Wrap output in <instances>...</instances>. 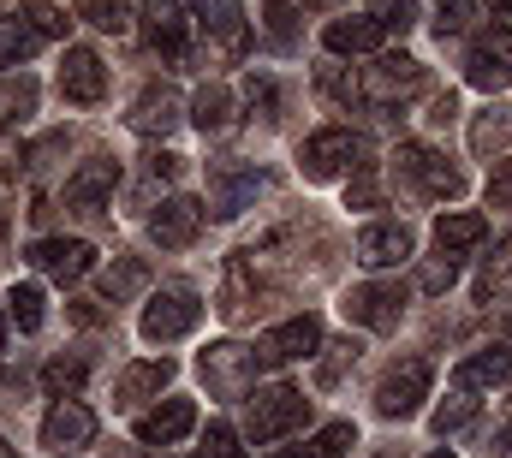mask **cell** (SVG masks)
I'll list each match as a JSON object with an SVG mask.
<instances>
[{
	"instance_id": "obj_3",
	"label": "cell",
	"mask_w": 512,
	"mask_h": 458,
	"mask_svg": "<svg viewBox=\"0 0 512 458\" xmlns=\"http://www.w3.org/2000/svg\"><path fill=\"white\" fill-rule=\"evenodd\" d=\"M429 357H405V363H393L382 375V387H376V411L382 417H411L423 399H429Z\"/></svg>"
},
{
	"instance_id": "obj_23",
	"label": "cell",
	"mask_w": 512,
	"mask_h": 458,
	"mask_svg": "<svg viewBox=\"0 0 512 458\" xmlns=\"http://www.w3.org/2000/svg\"><path fill=\"white\" fill-rule=\"evenodd\" d=\"M322 42H328V54H376L382 48V24L376 18H334L322 30Z\"/></svg>"
},
{
	"instance_id": "obj_7",
	"label": "cell",
	"mask_w": 512,
	"mask_h": 458,
	"mask_svg": "<svg viewBox=\"0 0 512 458\" xmlns=\"http://www.w3.org/2000/svg\"><path fill=\"white\" fill-rule=\"evenodd\" d=\"M399 179L405 185H417V191H429V197H459V173L435 155V149H423V143H399Z\"/></svg>"
},
{
	"instance_id": "obj_22",
	"label": "cell",
	"mask_w": 512,
	"mask_h": 458,
	"mask_svg": "<svg viewBox=\"0 0 512 458\" xmlns=\"http://www.w3.org/2000/svg\"><path fill=\"white\" fill-rule=\"evenodd\" d=\"M185 0H149L143 6V42L161 48V54H179L185 48Z\"/></svg>"
},
{
	"instance_id": "obj_31",
	"label": "cell",
	"mask_w": 512,
	"mask_h": 458,
	"mask_svg": "<svg viewBox=\"0 0 512 458\" xmlns=\"http://www.w3.org/2000/svg\"><path fill=\"white\" fill-rule=\"evenodd\" d=\"M24 114H36V84L30 78H6L0 84V125H12Z\"/></svg>"
},
{
	"instance_id": "obj_38",
	"label": "cell",
	"mask_w": 512,
	"mask_h": 458,
	"mask_svg": "<svg viewBox=\"0 0 512 458\" xmlns=\"http://www.w3.org/2000/svg\"><path fill=\"white\" fill-rule=\"evenodd\" d=\"M471 417H477V405H471V399L459 393V399H447V405L435 411V435H453V429H465Z\"/></svg>"
},
{
	"instance_id": "obj_14",
	"label": "cell",
	"mask_w": 512,
	"mask_h": 458,
	"mask_svg": "<svg viewBox=\"0 0 512 458\" xmlns=\"http://www.w3.org/2000/svg\"><path fill=\"white\" fill-rule=\"evenodd\" d=\"M197 24H203V36H209L221 54H245V42H251L239 0H197Z\"/></svg>"
},
{
	"instance_id": "obj_49",
	"label": "cell",
	"mask_w": 512,
	"mask_h": 458,
	"mask_svg": "<svg viewBox=\"0 0 512 458\" xmlns=\"http://www.w3.org/2000/svg\"><path fill=\"white\" fill-rule=\"evenodd\" d=\"M429 458H453V453H447V447H441V453H429Z\"/></svg>"
},
{
	"instance_id": "obj_26",
	"label": "cell",
	"mask_w": 512,
	"mask_h": 458,
	"mask_svg": "<svg viewBox=\"0 0 512 458\" xmlns=\"http://www.w3.org/2000/svg\"><path fill=\"white\" fill-rule=\"evenodd\" d=\"M179 125V96L173 90H143L131 108V131H173Z\"/></svg>"
},
{
	"instance_id": "obj_6",
	"label": "cell",
	"mask_w": 512,
	"mask_h": 458,
	"mask_svg": "<svg viewBox=\"0 0 512 458\" xmlns=\"http://www.w3.org/2000/svg\"><path fill=\"white\" fill-rule=\"evenodd\" d=\"M322 345V322L316 316H292V322H280L274 334H262L251 357L256 363H268V369H280V363H298V357H310Z\"/></svg>"
},
{
	"instance_id": "obj_19",
	"label": "cell",
	"mask_w": 512,
	"mask_h": 458,
	"mask_svg": "<svg viewBox=\"0 0 512 458\" xmlns=\"http://www.w3.org/2000/svg\"><path fill=\"white\" fill-rule=\"evenodd\" d=\"M405 256H411V227L376 221V227L358 232V262H364V268H399Z\"/></svg>"
},
{
	"instance_id": "obj_15",
	"label": "cell",
	"mask_w": 512,
	"mask_h": 458,
	"mask_svg": "<svg viewBox=\"0 0 512 458\" xmlns=\"http://www.w3.org/2000/svg\"><path fill=\"white\" fill-rule=\"evenodd\" d=\"M60 90H66V102H102L108 96V66L90 54V48H66V66H60Z\"/></svg>"
},
{
	"instance_id": "obj_20",
	"label": "cell",
	"mask_w": 512,
	"mask_h": 458,
	"mask_svg": "<svg viewBox=\"0 0 512 458\" xmlns=\"http://www.w3.org/2000/svg\"><path fill=\"white\" fill-rule=\"evenodd\" d=\"M501 381H512V351L507 345H483V351H471V357L453 369V387H459V393L501 387Z\"/></svg>"
},
{
	"instance_id": "obj_21",
	"label": "cell",
	"mask_w": 512,
	"mask_h": 458,
	"mask_svg": "<svg viewBox=\"0 0 512 458\" xmlns=\"http://www.w3.org/2000/svg\"><path fill=\"white\" fill-rule=\"evenodd\" d=\"M191 429H197V405H191V399H167V405H155V411L137 423V441L167 447V441H185Z\"/></svg>"
},
{
	"instance_id": "obj_33",
	"label": "cell",
	"mask_w": 512,
	"mask_h": 458,
	"mask_svg": "<svg viewBox=\"0 0 512 458\" xmlns=\"http://www.w3.org/2000/svg\"><path fill=\"white\" fill-rule=\"evenodd\" d=\"M137 286H143V262H137V256H126V262H114V268L102 274V298H108V304H120V298H131Z\"/></svg>"
},
{
	"instance_id": "obj_50",
	"label": "cell",
	"mask_w": 512,
	"mask_h": 458,
	"mask_svg": "<svg viewBox=\"0 0 512 458\" xmlns=\"http://www.w3.org/2000/svg\"><path fill=\"white\" fill-rule=\"evenodd\" d=\"M0 458H6V447H0Z\"/></svg>"
},
{
	"instance_id": "obj_4",
	"label": "cell",
	"mask_w": 512,
	"mask_h": 458,
	"mask_svg": "<svg viewBox=\"0 0 512 458\" xmlns=\"http://www.w3.org/2000/svg\"><path fill=\"white\" fill-rule=\"evenodd\" d=\"M310 411V399L298 387H262L251 399V441H280L286 429H298Z\"/></svg>"
},
{
	"instance_id": "obj_35",
	"label": "cell",
	"mask_w": 512,
	"mask_h": 458,
	"mask_svg": "<svg viewBox=\"0 0 512 458\" xmlns=\"http://www.w3.org/2000/svg\"><path fill=\"white\" fill-rule=\"evenodd\" d=\"M262 18H268L274 48H292V36H298V6H292V0H262Z\"/></svg>"
},
{
	"instance_id": "obj_13",
	"label": "cell",
	"mask_w": 512,
	"mask_h": 458,
	"mask_svg": "<svg viewBox=\"0 0 512 458\" xmlns=\"http://www.w3.org/2000/svg\"><path fill=\"white\" fill-rule=\"evenodd\" d=\"M423 90V66L411 54H382L364 78V96L370 102H399V96H417Z\"/></svg>"
},
{
	"instance_id": "obj_2",
	"label": "cell",
	"mask_w": 512,
	"mask_h": 458,
	"mask_svg": "<svg viewBox=\"0 0 512 458\" xmlns=\"http://www.w3.org/2000/svg\"><path fill=\"white\" fill-rule=\"evenodd\" d=\"M197 316H203L197 292L191 286H167V292H155L143 304V340H179V334L197 328Z\"/></svg>"
},
{
	"instance_id": "obj_34",
	"label": "cell",
	"mask_w": 512,
	"mask_h": 458,
	"mask_svg": "<svg viewBox=\"0 0 512 458\" xmlns=\"http://www.w3.org/2000/svg\"><path fill=\"white\" fill-rule=\"evenodd\" d=\"M78 18H90L96 30H126L131 0H78Z\"/></svg>"
},
{
	"instance_id": "obj_11",
	"label": "cell",
	"mask_w": 512,
	"mask_h": 458,
	"mask_svg": "<svg viewBox=\"0 0 512 458\" xmlns=\"http://www.w3.org/2000/svg\"><path fill=\"white\" fill-rule=\"evenodd\" d=\"M197 369H203V381H209L215 393H227V399H239V393L251 387V375H256V357L245 351V345H233V340H227V345H209Z\"/></svg>"
},
{
	"instance_id": "obj_48",
	"label": "cell",
	"mask_w": 512,
	"mask_h": 458,
	"mask_svg": "<svg viewBox=\"0 0 512 458\" xmlns=\"http://www.w3.org/2000/svg\"><path fill=\"white\" fill-rule=\"evenodd\" d=\"M0 345H6V316H0Z\"/></svg>"
},
{
	"instance_id": "obj_18",
	"label": "cell",
	"mask_w": 512,
	"mask_h": 458,
	"mask_svg": "<svg viewBox=\"0 0 512 458\" xmlns=\"http://www.w3.org/2000/svg\"><path fill=\"white\" fill-rule=\"evenodd\" d=\"M149 232H155V244H167V250L191 244V238L203 232V203H191V197H167V203L149 215Z\"/></svg>"
},
{
	"instance_id": "obj_36",
	"label": "cell",
	"mask_w": 512,
	"mask_h": 458,
	"mask_svg": "<svg viewBox=\"0 0 512 458\" xmlns=\"http://www.w3.org/2000/svg\"><path fill=\"white\" fill-rule=\"evenodd\" d=\"M471 18H477V0H435V30L441 36H459Z\"/></svg>"
},
{
	"instance_id": "obj_39",
	"label": "cell",
	"mask_w": 512,
	"mask_h": 458,
	"mask_svg": "<svg viewBox=\"0 0 512 458\" xmlns=\"http://www.w3.org/2000/svg\"><path fill=\"white\" fill-rule=\"evenodd\" d=\"M376 24H382V30H405V24H417V0H376Z\"/></svg>"
},
{
	"instance_id": "obj_29",
	"label": "cell",
	"mask_w": 512,
	"mask_h": 458,
	"mask_svg": "<svg viewBox=\"0 0 512 458\" xmlns=\"http://www.w3.org/2000/svg\"><path fill=\"white\" fill-rule=\"evenodd\" d=\"M352 441H358V429H352V423H328V429H316L298 453H286V458H340Z\"/></svg>"
},
{
	"instance_id": "obj_40",
	"label": "cell",
	"mask_w": 512,
	"mask_h": 458,
	"mask_svg": "<svg viewBox=\"0 0 512 458\" xmlns=\"http://www.w3.org/2000/svg\"><path fill=\"white\" fill-rule=\"evenodd\" d=\"M489 209H512V161H495L489 173Z\"/></svg>"
},
{
	"instance_id": "obj_28",
	"label": "cell",
	"mask_w": 512,
	"mask_h": 458,
	"mask_svg": "<svg viewBox=\"0 0 512 458\" xmlns=\"http://www.w3.org/2000/svg\"><path fill=\"white\" fill-rule=\"evenodd\" d=\"M191 119H197V131H227L233 125V96L221 84H203L197 102H191Z\"/></svg>"
},
{
	"instance_id": "obj_47",
	"label": "cell",
	"mask_w": 512,
	"mask_h": 458,
	"mask_svg": "<svg viewBox=\"0 0 512 458\" xmlns=\"http://www.w3.org/2000/svg\"><path fill=\"white\" fill-rule=\"evenodd\" d=\"M495 12H512V0H495Z\"/></svg>"
},
{
	"instance_id": "obj_27",
	"label": "cell",
	"mask_w": 512,
	"mask_h": 458,
	"mask_svg": "<svg viewBox=\"0 0 512 458\" xmlns=\"http://www.w3.org/2000/svg\"><path fill=\"white\" fill-rule=\"evenodd\" d=\"M471 149L489 161V155H501L507 161V149H512V114L507 108H495V114H483L477 125H471Z\"/></svg>"
},
{
	"instance_id": "obj_24",
	"label": "cell",
	"mask_w": 512,
	"mask_h": 458,
	"mask_svg": "<svg viewBox=\"0 0 512 458\" xmlns=\"http://www.w3.org/2000/svg\"><path fill=\"white\" fill-rule=\"evenodd\" d=\"M167 381H173V363H167V357H155V363H131L126 375H120V387H114V405H137V399L161 393Z\"/></svg>"
},
{
	"instance_id": "obj_32",
	"label": "cell",
	"mask_w": 512,
	"mask_h": 458,
	"mask_svg": "<svg viewBox=\"0 0 512 458\" xmlns=\"http://www.w3.org/2000/svg\"><path fill=\"white\" fill-rule=\"evenodd\" d=\"M84 375H90V363H84V357H54V363L42 369V387H48V393H78V387H84Z\"/></svg>"
},
{
	"instance_id": "obj_12",
	"label": "cell",
	"mask_w": 512,
	"mask_h": 458,
	"mask_svg": "<svg viewBox=\"0 0 512 458\" xmlns=\"http://www.w3.org/2000/svg\"><path fill=\"white\" fill-rule=\"evenodd\" d=\"M90 441H96V411L60 399V405L48 411V423H42V447H48V453H84Z\"/></svg>"
},
{
	"instance_id": "obj_16",
	"label": "cell",
	"mask_w": 512,
	"mask_h": 458,
	"mask_svg": "<svg viewBox=\"0 0 512 458\" xmlns=\"http://www.w3.org/2000/svg\"><path fill=\"white\" fill-rule=\"evenodd\" d=\"M114 179H120V167L108 161V155H96V161H84L72 179H66V209H84V215H96L102 203H108V191H114Z\"/></svg>"
},
{
	"instance_id": "obj_25",
	"label": "cell",
	"mask_w": 512,
	"mask_h": 458,
	"mask_svg": "<svg viewBox=\"0 0 512 458\" xmlns=\"http://www.w3.org/2000/svg\"><path fill=\"white\" fill-rule=\"evenodd\" d=\"M483 238H489V221H483V215H441V221H435L441 256H465V250H477Z\"/></svg>"
},
{
	"instance_id": "obj_42",
	"label": "cell",
	"mask_w": 512,
	"mask_h": 458,
	"mask_svg": "<svg viewBox=\"0 0 512 458\" xmlns=\"http://www.w3.org/2000/svg\"><path fill=\"white\" fill-rule=\"evenodd\" d=\"M328 351H334V357L322 363V381H340V369H346V363L358 357V345H352V340H340V345H328Z\"/></svg>"
},
{
	"instance_id": "obj_43",
	"label": "cell",
	"mask_w": 512,
	"mask_h": 458,
	"mask_svg": "<svg viewBox=\"0 0 512 458\" xmlns=\"http://www.w3.org/2000/svg\"><path fill=\"white\" fill-rule=\"evenodd\" d=\"M149 173H155V179H173V173H179V155H155Z\"/></svg>"
},
{
	"instance_id": "obj_37",
	"label": "cell",
	"mask_w": 512,
	"mask_h": 458,
	"mask_svg": "<svg viewBox=\"0 0 512 458\" xmlns=\"http://www.w3.org/2000/svg\"><path fill=\"white\" fill-rule=\"evenodd\" d=\"M197 458H239V435H233L227 423H209V429H203V447H197Z\"/></svg>"
},
{
	"instance_id": "obj_1",
	"label": "cell",
	"mask_w": 512,
	"mask_h": 458,
	"mask_svg": "<svg viewBox=\"0 0 512 458\" xmlns=\"http://www.w3.org/2000/svg\"><path fill=\"white\" fill-rule=\"evenodd\" d=\"M54 36H66V12H60V6L30 0V6H18V12H6V18H0V66L30 60V54H36L42 42H54Z\"/></svg>"
},
{
	"instance_id": "obj_30",
	"label": "cell",
	"mask_w": 512,
	"mask_h": 458,
	"mask_svg": "<svg viewBox=\"0 0 512 458\" xmlns=\"http://www.w3.org/2000/svg\"><path fill=\"white\" fill-rule=\"evenodd\" d=\"M6 316H12L24 334H36V328H42V286H12V292H6Z\"/></svg>"
},
{
	"instance_id": "obj_10",
	"label": "cell",
	"mask_w": 512,
	"mask_h": 458,
	"mask_svg": "<svg viewBox=\"0 0 512 458\" xmlns=\"http://www.w3.org/2000/svg\"><path fill=\"white\" fill-rule=\"evenodd\" d=\"M346 316L358 322V328H399V316H405V286H393V280H382V286H352V298H346Z\"/></svg>"
},
{
	"instance_id": "obj_44",
	"label": "cell",
	"mask_w": 512,
	"mask_h": 458,
	"mask_svg": "<svg viewBox=\"0 0 512 458\" xmlns=\"http://www.w3.org/2000/svg\"><path fill=\"white\" fill-rule=\"evenodd\" d=\"M352 203H376V179H358L352 185Z\"/></svg>"
},
{
	"instance_id": "obj_8",
	"label": "cell",
	"mask_w": 512,
	"mask_h": 458,
	"mask_svg": "<svg viewBox=\"0 0 512 458\" xmlns=\"http://www.w3.org/2000/svg\"><path fill=\"white\" fill-rule=\"evenodd\" d=\"M352 161H358V137H352V131H316V137L298 149L304 179H340Z\"/></svg>"
},
{
	"instance_id": "obj_9",
	"label": "cell",
	"mask_w": 512,
	"mask_h": 458,
	"mask_svg": "<svg viewBox=\"0 0 512 458\" xmlns=\"http://www.w3.org/2000/svg\"><path fill=\"white\" fill-rule=\"evenodd\" d=\"M90 262H96V250H90L84 238H42V244H30V268H42V274L60 280V286L84 280Z\"/></svg>"
},
{
	"instance_id": "obj_46",
	"label": "cell",
	"mask_w": 512,
	"mask_h": 458,
	"mask_svg": "<svg viewBox=\"0 0 512 458\" xmlns=\"http://www.w3.org/2000/svg\"><path fill=\"white\" fill-rule=\"evenodd\" d=\"M501 453H507V458H512V435H501Z\"/></svg>"
},
{
	"instance_id": "obj_41",
	"label": "cell",
	"mask_w": 512,
	"mask_h": 458,
	"mask_svg": "<svg viewBox=\"0 0 512 458\" xmlns=\"http://www.w3.org/2000/svg\"><path fill=\"white\" fill-rule=\"evenodd\" d=\"M245 96H251V108H262V114L274 119V108H280V90H274L268 78H245Z\"/></svg>"
},
{
	"instance_id": "obj_45",
	"label": "cell",
	"mask_w": 512,
	"mask_h": 458,
	"mask_svg": "<svg viewBox=\"0 0 512 458\" xmlns=\"http://www.w3.org/2000/svg\"><path fill=\"white\" fill-rule=\"evenodd\" d=\"M114 458H143V453H137V447H114Z\"/></svg>"
},
{
	"instance_id": "obj_17",
	"label": "cell",
	"mask_w": 512,
	"mask_h": 458,
	"mask_svg": "<svg viewBox=\"0 0 512 458\" xmlns=\"http://www.w3.org/2000/svg\"><path fill=\"white\" fill-rule=\"evenodd\" d=\"M465 78H471L477 90H501V84H507V78H512V36H507V30H495V36H483V42L471 48Z\"/></svg>"
},
{
	"instance_id": "obj_5",
	"label": "cell",
	"mask_w": 512,
	"mask_h": 458,
	"mask_svg": "<svg viewBox=\"0 0 512 458\" xmlns=\"http://www.w3.org/2000/svg\"><path fill=\"white\" fill-rule=\"evenodd\" d=\"M256 191H262L256 167H245V161H221V167L209 173V215H215V221H233L239 209L256 203Z\"/></svg>"
}]
</instances>
